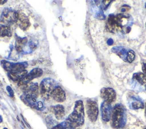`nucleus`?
Returning <instances> with one entry per match:
<instances>
[{"label":"nucleus","instance_id":"nucleus-1","mask_svg":"<svg viewBox=\"0 0 146 129\" xmlns=\"http://www.w3.org/2000/svg\"><path fill=\"white\" fill-rule=\"evenodd\" d=\"M133 24L132 16L127 14L120 13L116 15H109L106 23V30L111 33L120 32L123 34L130 32L131 26Z\"/></svg>","mask_w":146,"mask_h":129},{"label":"nucleus","instance_id":"nucleus-2","mask_svg":"<svg viewBox=\"0 0 146 129\" xmlns=\"http://www.w3.org/2000/svg\"><path fill=\"white\" fill-rule=\"evenodd\" d=\"M127 122V111L121 103H117L113 108L111 115V125L114 128H121Z\"/></svg>","mask_w":146,"mask_h":129},{"label":"nucleus","instance_id":"nucleus-3","mask_svg":"<svg viewBox=\"0 0 146 129\" xmlns=\"http://www.w3.org/2000/svg\"><path fill=\"white\" fill-rule=\"evenodd\" d=\"M75 127L80 126L84 123V112L83 102L81 100L75 102V107L72 113L69 115L67 119Z\"/></svg>","mask_w":146,"mask_h":129},{"label":"nucleus","instance_id":"nucleus-4","mask_svg":"<svg viewBox=\"0 0 146 129\" xmlns=\"http://www.w3.org/2000/svg\"><path fill=\"white\" fill-rule=\"evenodd\" d=\"M111 51L126 63H132L135 57V54L133 50L127 49L122 46L113 47L111 49Z\"/></svg>","mask_w":146,"mask_h":129},{"label":"nucleus","instance_id":"nucleus-5","mask_svg":"<svg viewBox=\"0 0 146 129\" xmlns=\"http://www.w3.org/2000/svg\"><path fill=\"white\" fill-rule=\"evenodd\" d=\"M132 87L139 91L146 90V76L141 72L133 73L132 78Z\"/></svg>","mask_w":146,"mask_h":129},{"label":"nucleus","instance_id":"nucleus-6","mask_svg":"<svg viewBox=\"0 0 146 129\" xmlns=\"http://www.w3.org/2000/svg\"><path fill=\"white\" fill-rule=\"evenodd\" d=\"M86 111L90 120L92 122L96 121L99 114L96 102L92 99H88L86 102Z\"/></svg>","mask_w":146,"mask_h":129},{"label":"nucleus","instance_id":"nucleus-7","mask_svg":"<svg viewBox=\"0 0 146 129\" xmlns=\"http://www.w3.org/2000/svg\"><path fill=\"white\" fill-rule=\"evenodd\" d=\"M54 88V80L50 78H46L41 82L39 91L43 97L47 98L51 95V93Z\"/></svg>","mask_w":146,"mask_h":129},{"label":"nucleus","instance_id":"nucleus-8","mask_svg":"<svg viewBox=\"0 0 146 129\" xmlns=\"http://www.w3.org/2000/svg\"><path fill=\"white\" fill-rule=\"evenodd\" d=\"M43 71L41 69L38 68H34L29 74H26L22 80L19 81L18 85L20 86H24L33 79L40 77Z\"/></svg>","mask_w":146,"mask_h":129},{"label":"nucleus","instance_id":"nucleus-9","mask_svg":"<svg viewBox=\"0 0 146 129\" xmlns=\"http://www.w3.org/2000/svg\"><path fill=\"white\" fill-rule=\"evenodd\" d=\"M100 96L104 101L111 103L116 99L115 91L111 88H103L100 90Z\"/></svg>","mask_w":146,"mask_h":129},{"label":"nucleus","instance_id":"nucleus-10","mask_svg":"<svg viewBox=\"0 0 146 129\" xmlns=\"http://www.w3.org/2000/svg\"><path fill=\"white\" fill-rule=\"evenodd\" d=\"M2 63L5 69L9 72L25 70V68L27 66V64L26 63H13L9 61H2Z\"/></svg>","mask_w":146,"mask_h":129},{"label":"nucleus","instance_id":"nucleus-11","mask_svg":"<svg viewBox=\"0 0 146 129\" xmlns=\"http://www.w3.org/2000/svg\"><path fill=\"white\" fill-rule=\"evenodd\" d=\"M100 111L102 119L105 122L110 121L112 111L111 104L104 101L101 105Z\"/></svg>","mask_w":146,"mask_h":129},{"label":"nucleus","instance_id":"nucleus-12","mask_svg":"<svg viewBox=\"0 0 146 129\" xmlns=\"http://www.w3.org/2000/svg\"><path fill=\"white\" fill-rule=\"evenodd\" d=\"M128 105L129 108L133 110H137L144 107V105L141 99L139 97L135 95L130 96L128 101Z\"/></svg>","mask_w":146,"mask_h":129},{"label":"nucleus","instance_id":"nucleus-13","mask_svg":"<svg viewBox=\"0 0 146 129\" xmlns=\"http://www.w3.org/2000/svg\"><path fill=\"white\" fill-rule=\"evenodd\" d=\"M52 98L58 102H63L66 99V94L64 91L59 86L55 87L51 93Z\"/></svg>","mask_w":146,"mask_h":129},{"label":"nucleus","instance_id":"nucleus-14","mask_svg":"<svg viewBox=\"0 0 146 129\" xmlns=\"http://www.w3.org/2000/svg\"><path fill=\"white\" fill-rule=\"evenodd\" d=\"M27 74L26 70H18V71H14V72H9V77L14 81H20L22 80Z\"/></svg>","mask_w":146,"mask_h":129},{"label":"nucleus","instance_id":"nucleus-15","mask_svg":"<svg viewBox=\"0 0 146 129\" xmlns=\"http://www.w3.org/2000/svg\"><path fill=\"white\" fill-rule=\"evenodd\" d=\"M51 111L55 114V117L60 120L64 116V109L62 105H58L51 107Z\"/></svg>","mask_w":146,"mask_h":129},{"label":"nucleus","instance_id":"nucleus-16","mask_svg":"<svg viewBox=\"0 0 146 129\" xmlns=\"http://www.w3.org/2000/svg\"><path fill=\"white\" fill-rule=\"evenodd\" d=\"M18 20L19 21V27L23 30H26L30 26V22L28 18L24 14L19 15Z\"/></svg>","mask_w":146,"mask_h":129},{"label":"nucleus","instance_id":"nucleus-17","mask_svg":"<svg viewBox=\"0 0 146 129\" xmlns=\"http://www.w3.org/2000/svg\"><path fill=\"white\" fill-rule=\"evenodd\" d=\"M75 126L68 119L54 127L52 129H75Z\"/></svg>","mask_w":146,"mask_h":129},{"label":"nucleus","instance_id":"nucleus-18","mask_svg":"<svg viewBox=\"0 0 146 129\" xmlns=\"http://www.w3.org/2000/svg\"><path fill=\"white\" fill-rule=\"evenodd\" d=\"M11 31L9 27L7 26L0 25V36L4 37L6 36H10Z\"/></svg>","mask_w":146,"mask_h":129},{"label":"nucleus","instance_id":"nucleus-19","mask_svg":"<svg viewBox=\"0 0 146 129\" xmlns=\"http://www.w3.org/2000/svg\"><path fill=\"white\" fill-rule=\"evenodd\" d=\"M112 2H113V1H102V2H103V3H102L101 8L103 10H106L108 8L109 5Z\"/></svg>","mask_w":146,"mask_h":129},{"label":"nucleus","instance_id":"nucleus-20","mask_svg":"<svg viewBox=\"0 0 146 129\" xmlns=\"http://www.w3.org/2000/svg\"><path fill=\"white\" fill-rule=\"evenodd\" d=\"M17 43L18 45L20 44H25V43H26L27 42V39L26 38H18L17 39Z\"/></svg>","mask_w":146,"mask_h":129},{"label":"nucleus","instance_id":"nucleus-21","mask_svg":"<svg viewBox=\"0 0 146 129\" xmlns=\"http://www.w3.org/2000/svg\"><path fill=\"white\" fill-rule=\"evenodd\" d=\"M142 70L144 74L146 76V60H144L142 62Z\"/></svg>","mask_w":146,"mask_h":129},{"label":"nucleus","instance_id":"nucleus-22","mask_svg":"<svg viewBox=\"0 0 146 129\" xmlns=\"http://www.w3.org/2000/svg\"><path fill=\"white\" fill-rule=\"evenodd\" d=\"M129 9H130V7L129 6H128V5H124L123 6H122V7H121V12H125V11H127V10H128Z\"/></svg>","mask_w":146,"mask_h":129},{"label":"nucleus","instance_id":"nucleus-23","mask_svg":"<svg viewBox=\"0 0 146 129\" xmlns=\"http://www.w3.org/2000/svg\"><path fill=\"white\" fill-rule=\"evenodd\" d=\"M6 89H7V90L8 91L9 93L10 94V96H11V97H13V96H14V92H13L12 89H11L9 86H7L6 87Z\"/></svg>","mask_w":146,"mask_h":129},{"label":"nucleus","instance_id":"nucleus-24","mask_svg":"<svg viewBox=\"0 0 146 129\" xmlns=\"http://www.w3.org/2000/svg\"><path fill=\"white\" fill-rule=\"evenodd\" d=\"M43 103L42 102L40 101H39L38 102H37V103L36 104V106L35 107H38V109H42L43 107Z\"/></svg>","mask_w":146,"mask_h":129},{"label":"nucleus","instance_id":"nucleus-25","mask_svg":"<svg viewBox=\"0 0 146 129\" xmlns=\"http://www.w3.org/2000/svg\"><path fill=\"white\" fill-rule=\"evenodd\" d=\"M107 44H108V45H112V44H113V40H112V39H108V40H107Z\"/></svg>","mask_w":146,"mask_h":129},{"label":"nucleus","instance_id":"nucleus-26","mask_svg":"<svg viewBox=\"0 0 146 129\" xmlns=\"http://www.w3.org/2000/svg\"><path fill=\"white\" fill-rule=\"evenodd\" d=\"M7 1H0V5H2V4H3L5 3V2H6Z\"/></svg>","mask_w":146,"mask_h":129},{"label":"nucleus","instance_id":"nucleus-27","mask_svg":"<svg viewBox=\"0 0 146 129\" xmlns=\"http://www.w3.org/2000/svg\"><path fill=\"white\" fill-rule=\"evenodd\" d=\"M145 115H146V104H145Z\"/></svg>","mask_w":146,"mask_h":129},{"label":"nucleus","instance_id":"nucleus-28","mask_svg":"<svg viewBox=\"0 0 146 129\" xmlns=\"http://www.w3.org/2000/svg\"><path fill=\"white\" fill-rule=\"evenodd\" d=\"M3 129H7V128H4Z\"/></svg>","mask_w":146,"mask_h":129},{"label":"nucleus","instance_id":"nucleus-29","mask_svg":"<svg viewBox=\"0 0 146 129\" xmlns=\"http://www.w3.org/2000/svg\"><path fill=\"white\" fill-rule=\"evenodd\" d=\"M145 51H146V46H145ZM145 54H146V53H145Z\"/></svg>","mask_w":146,"mask_h":129},{"label":"nucleus","instance_id":"nucleus-30","mask_svg":"<svg viewBox=\"0 0 146 129\" xmlns=\"http://www.w3.org/2000/svg\"><path fill=\"white\" fill-rule=\"evenodd\" d=\"M145 8H146V3H145Z\"/></svg>","mask_w":146,"mask_h":129},{"label":"nucleus","instance_id":"nucleus-31","mask_svg":"<svg viewBox=\"0 0 146 129\" xmlns=\"http://www.w3.org/2000/svg\"><path fill=\"white\" fill-rule=\"evenodd\" d=\"M143 129H146V128H143Z\"/></svg>","mask_w":146,"mask_h":129},{"label":"nucleus","instance_id":"nucleus-32","mask_svg":"<svg viewBox=\"0 0 146 129\" xmlns=\"http://www.w3.org/2000/svg\"><path fill=\"white\" fill-rule=\"evenodd\" d=\"M145 26H146V23H145Z\"/></svg>","mask_w":146,"mask_h":129}]
</instances>
